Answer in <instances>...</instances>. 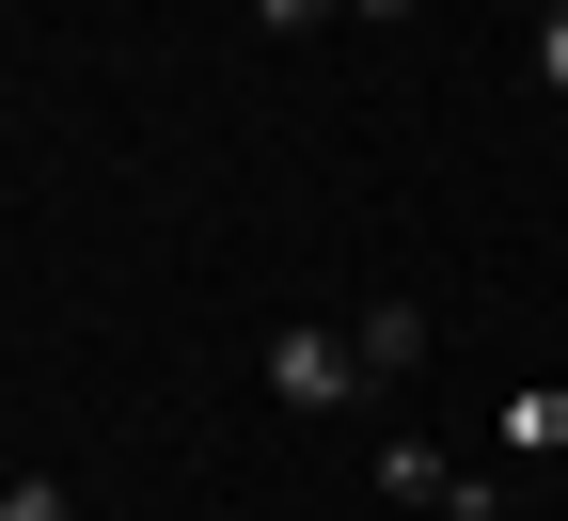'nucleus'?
<instances>
[{"label": "nucleus", "instance_id": "f257e3e1", "mask_svg": "<svg viewBox=\"0 0 568 521\" xmlns=\"http://www.w3.org/2000/svg\"><path fill=\"white\" fill-rule=\"evenodd\" d=\"M347 395H364V348L316 332V317H284L268 332V411H347Z\"/></svg>", "mask_w": 568, "mask_h": 521}, {"label": "nucleus", "instance_id": "f03ea898", "mask_svg": "<svg viewBox=\"0 0 568 521\" xmlns=\"http://www.w3.org/2000/svg\"><path fill=\"white\" fill-rule=\"evenodd\" d=\"M379 490H395V505H443V521H506V490L458 474L443 442H379Z\"/></svg>", "mask_w": 568, "mask_h": 521}, {"label": "nucleus", "instance_id": "7ed1b4c3", "mask_svg": "<svg viewBox=\"0 0 568 521\" xmlns=\"http://www.w3.org/2000/svg\"><path fill=\"white\" fill-rule=\"evenodd\" d=\"M347 348H364V380H410V363H426V301H364Z\"/></svg>", "mask_w": 568, "mask_h": 521}, {"label": "nucleus", "instance_id": "20e7f679", "mask_svg": "<svg viewBox=\"0 0 568 521\" xmlns=\"http://www.w3.org/2000/svg\"><path fill=\"white\" fill-rule=\"evenodd\" d=\"M506 442H521V459H552V442H568V395H521V411H506Z\"/></svg>", "mask_w": 568, "mask_h": 521}, {"label": "nucleus", "instance_id": "39448f33", "mask_svg": "<svg viewBox=\"0 0 568 521\" xmlns=\"http://www.w3.org/2000/svg\"><path fill=\"white\" fill-rule=\"evenodd\" d=\"M0 521H80V505H63V474H17V490H0Z\"/></svg>", "mask_w": 568, "mask_h": 521}, {"label": "nucleus", "instance_id": "423d86ee", "mask_svg": "<svg viewBox=\"0 0 568 521\" xmlns=\"http://www.w3.org/2000/svg\"><path fill=\"white\" fill-rule=\"evenodd\" d=\"M347 0H253V32H332Z\"/></svg>", "mask_w": 568, "mask_h": 521}, {"label": "nucleus", "instance_id": "0eeeda50", "mask_svg": "<svg viewBox=\"0 0 568 521\" xmlns=\"http://www.w3.org/2000/svg\"><path fill=\"white\" fill-rule=\"evenodd\" d=\"M537 80L568 96V0H552V17H537Z\"/></svg>", "mask_w": 568, "mask_h": 521}, {"label": "nucleus", "instance_id": "6e6552de", "mask_svg": "<svg viewBox=\"0 0 568 521\" xmlns=\"http://www.w3.org/2000/svg\"><path fill=\"white\" fill-rule=\"evenodd\" d=\"M347 17H410V0H347Z\"/></svg>", "mask_w": 568, "mask_h": 521}]
</instances>
